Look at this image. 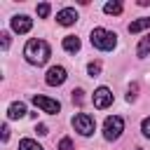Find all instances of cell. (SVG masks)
Returning <instances> with one entry per match:
<instances>
[{"instance_id": "cell-17", "label": "cell", "mask_w": 150, "mask_h": 150, "mask_svg": "<svg viewBox=\"0 0 150 150\" xmlns=\"http://www.w3.org/2000/svg\"><path fill=\"white\" fill-rule=\"evenodd\" d=\"M87 70H89V75H91V77H96V75L101 73V63H98V61H91V63L87 66Z\"/></svg>"}, {"instance_id": "cell-23", "label": "cell", "mask_w": 150, "mask_h": 150, "mask_svg": "<svg viewBox=\"0 0 150 150\" xmlns=\"http://www.w3.org/2000/svg\"><path fill=\"white\" fill-rule=\"evenodd\" d=\"M35 131H38L40 136H45V134H47V127H45V124H38V127H35Z\"/></svg>"}, {"instance_id": "cell-18", "label": "cell", "mask_w": 150, "mask_h": 150, "mask_svg": "<svg viewBox=\"0 0 150 150\" xmlns=\"http://www.w3.org/2000/svg\"><path fill=\"white\" fill-rule=\"evenodd\" d=\"M84 91L82 89H73V103H77V105H82V101H84V96H82Z\"/></svg>"}, {"instance_id": "cell-2", "label": "cell", "mask_w": 150, "mask_h": 150, "mask_svg": "<svg viewBox=\"0 0 150 150\" xmlns=\"http://www.w3.org/2000/svg\"><path fill=\"white\" fill-rule=\"evenodd\" d=\"M91 45L96 49H103V52H110L115 45H117V35L105 30V28H94L91 30Z\"/></svg>"}, {"instance_id": "cell-13", "label": "cell", "mask_w": 150, "mask_h": 150, "mask_svg": "<svg viewBox=\"0 0 150 150\" xmlns=\"http://www.w3.org/2000/svg\"><path fill=\"white\" fill-rule=\"evenodd\" d=\"M143 28H150V16H143V19H138V21L129 23V33H138V30H143Z\"/></svg>"}, {"instance_id": "cell-5", "label": "cell", "mask_w": 150, "mask_h": 150, "mask_svg": "<svg viewBox=\"0 0 150 150\" xmlns=\"http://www.w3.org/2000/svg\"><path fill=\"white\" fill-rule=\"evenodd\" d=\"M30 101H33L38 108H42L45 112H49V115H56V112L61 110V103H59V101L47 98V96H42V94H33V96H30Z\"/></svg>"}, {"instance_id": "cell-9", "label": "cell", "mask_w": 150, "mask_h": 150, "mask_svg": "<svg viewBox=\"0 0 150 150\" xmlns=\"http://www.w3.org/2000/svg\"><path fill=\"white\" fill-rule=\"evenodd\" d=\"M56 21H59L61 26H70V23L77 21V12L70 9V7H68V9H61V12L56 14Z\"/></svg>"}, {"instance_id": "cell-14", "label": "cell", "mask_w": 150, "mask_h": 150, "mask_svg": "<svg viewBox=\"0 0 150 150\" xmlns=\"http://www.w3.org/2000/svg\"><path fill=\"white\" fill-rule=\"evenodd\" d=\"M19 150H42V145L38 141H33V138H23L19 143Z\"/></svg>"}, {"instance_id": "cell-1", "label": "cell", "mask_w": 150, "mask_h": 150, "mask_svg": "<svg viewBox=\"0 0 150 150\" xmlns=\"http://www.w3.org/2000/svg\"><path fill=\"white\" fill-rule=\"evenodd\" d=\"M49 54H52V49H49V45L45 42V40H28L26 42V49H23V56L28 59V63H33V66H42L47 59H49Z\"/></svg>"}, {"instance_id": "cell-21", "label": "cell", "mask_w": 150, "mask_h": 150, "mask_svg": "<svg viewBox=\"0 0 150 150\" xmlns=\"http://www.w3.org/2000/svg\"><path fill=\"white\" fill-rule=\"evenodd\" d=\"M141 129H143V136H148V138H150V117H148V120H143V127H141Z\"/></svg>"}, {"instance_id": "cell-11", "label": "cell", "mask_w": 150, "mask_h": 150, "mask_svg": "<svg viewBox=\"0 0 150 150\" xmlns=\"http://www.w3.org/2000/svg\"><path fill=\"white\" fill-rule=\"evenodd\" d=\"M136 54H138V59H145V56L150 54V33H148L145 38H141V42H138V49H136Z\"/></svg>"}, {"instance_id": "cell-6", "label": "cell", "mask_w": 150, "mask_h": 150, "mask_svg": "<svg viewBox=\"0 0 150 150\" xmlns=\"http://www.w3.org/2000/svg\"><path fill=\"white\" fill-rule=\"evenodd\" d=\"M66 68L63 66H52L49 70H47V75H45V82L49 84V87H59V84H63L66 82Z\"/></svg>"}, {"instance_id": "cell-24", "label": "cell", "mask_w": 150, "mask_h": 150, "mask_svg": "<svg viewBox=\"0 0 150 150\" xmlns=\"http://www.w3.org/2000/svg\"><path fill=\"white\" fill-rule=\"evenodd\" d=\"M7 138H9V127L5 124V127H2V141H7Z\"/></svg>"}, {"instance_id": "cell-7", "label": "cell", "mask_w": 150, "mask_h": 150, "mask_svg": "<svg viewBox=\"0 0 150 150\" xmlns=\"http://www.w3.org/2000/svg\"><path fill=\"white\" fill-rule=\"evenodd\" d=\"M91 101H94V108H98V110H103V108H108V105L112 103V91H110L108 87H98V89L94 91V96H91Z\"/></svg>"}, {"instance_id": "cell-12", "label": "cell", "mask_w": 150, "mask_h": 150, "mask_svg": "<svg viewBox=\"0 0 150 150\" xmlns=\"http://www.w3.org/2000/svg\"><path fill=\"white\" fill-rule=\"evenodd\" d=\"M63 49H66V52H77V49H80V38L66 35V38H63Z\"/></svg>"}, {"instance_id": "cell-3", "label": "cell", "mask_w": 150, "mask_h": 150, "mask_svg": "<svg viewBox=\"0 0 150 150\" xmlns=\"http://www.w3.org/2000/svg\"><path fill=\"white\" fill-rule=\"evenodd\" d=\"M73 127H75V131H80L82 136H91V134H94V129H96V122H94V117H91V115L80 112V115H75V117H73Z\"/></svg>"}, {"instance_id": "cell-20", "label": "cell", "mask_w": 150, "mask_h": 150, "mask_svg": "<svg viewBox=\"0 0 150 150\" xmlns=\"http://www.w3.org/2000/svg\"><path fill=\"white\" fill-rule=\"evenodd\" d=\"M59 150H73V141H70V138H63V141L59 143Z\"/></svg>"}, {"instance_id": "cell-8", "label": "cell", "mask_w": 150, "mask_h": 150, "mask_svg": "<svg viewBox=\"0 0 150 150\" xmlns=\"http://www.w3.org/2000/svg\"><path fill=\"white\" fill-rule=\"evenodd\" d=\"M30 28H33V21H30L26 14H19V16L12 19V30H14V33H28Z\"/></svg>"}, {"instance_id": "cell-19", "label": "cell", "mask_w": 150, "mask_h": 150, "mask_svg": "<svg viewBox=\"0 0 150 150\" xmlns=\"http://www.w3.org/2000/svg\"><path fill=\"white\" fill-rule=\"evenodd\" d=\"M136 91H138V87H136V84H131V87H129V94H127V101H129V103H131V101H136Z\"/></svg>"}, {"instance_id": "cell-16", "label": "cell", "mask_w": 150, "mask_h": 150, "mask_svg": "<svg viewBox=\"0 0 150 150\" xmlns=\"http://www.w3.org/2000/svg\"><path fill=\"white\" fill-rule=\"evenodd\" d=\"M38 16H40V19H47V16H49V2L38 5Z\"/></svg>"}, {"instance_id": "cell-10", "label": "cell", "mask_w": 150, "mask_h": 150, "mask_svg": "<svg viewBox=\"0 0 150 150\" xmlns=\"http://www.w3.org/2000/svg\"><path fill=\"white\" fill-rule=\"evenodd\" d=\"M23 115H26V105H23L21 101L12 103L9 110H7V117H9V120H19V117H23Z\"/></svg>"}, {"instance_id": "cell-4", "label": "cell", "mask_w": 150, "mask_h": 150, "mask_svg": "<svg viewBox=\"0 0 150 150\" xmlns=\"http://www.w3.org/2000/svg\"><path fill=\"white\" fill-rule=\"evenodd\" d=\"M122 129H124V120H122L120 115H112V117H108L105 124H103V136H105L108 141H115V138H120Z\"/></svg>"}, {"instance_id": "cell-22", "label": "cell", "mask_w": 150, "mask_h": 150, "mask_svg": "<svg viewBox=\"0 0 150 150\" xmlns=\"http://www.w3.org/2000/svg\"><path fill=\"white\" fill-rule=\"evenodd\" d=\"M0 38H2V40H0V42H2V49H7V47H9V35H7V33H2Z\"/></svg>"}, {"instance_id": "cell-15", "label": "cell", "mask_w": 150, "mask_h": 150, "mask_svg": "<svg viewBox=\"0 0 150 150\" xmlns=\"http://www.w3.org/2000/svg\"><path fill=\"white\" fill-rule=\"evenodd\" d=\"M122 9H124V7H122V2H108V5L103 7V12H105V14H122Z\"/></svg>"}]
</instances>
